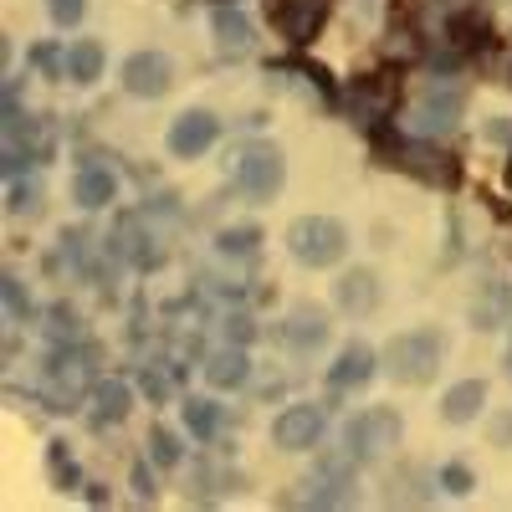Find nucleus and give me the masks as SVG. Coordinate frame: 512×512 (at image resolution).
I'll return each instance as SVG.
<instances>
[{"mask_svg":"<svg viewBox=\"0 0 512 512\" xmlns=\"http://www.w3.org/2000/svg\"><path fill=\"white\" fill-rule=\"evenodd\" d=\"M272 436H277L282 451H308V446H318V436H323V410H313V405L282 410L277 425H272Z\"/></svg>","mask_w":512,"mask_h":512,"instance_id":"7","label":"nucleus"},{"mask_svg":"<svg viewBox=\"0 0 512 512\" xmlns=\"http://www.w3.org/2000/svg\"><path fill=\"white\" fill-rule=\"evenodd\" d=\"M482 400H487V384H482V379H461V384H451V390H446L441 415H446L451 425H466V420H477Z\"/></svg>","mask_w":512,"mask_h":512,"instance_id":"14","label":"nucleus"},{"mask_svg":"<svg viewBox=\"0 0 512 512\" xmlns=\"http://www.w3.org/2000/svg\"><path fill=\"white\" fill-rule=\"evenodd\" d=\"M251 41H256V31H251V21H246L241 11H216V47H221L226 57L251 52Z\"/></svg>","mask_w":512,"mask_h":512,"instance_id":"16","label":"nucleus"},{"mask_svg":"<svg viewBox=\"0 0 512 512\" xmlns=\"http://www.w3.org/2000/svg\"><path fill=\"white\" fill-rule=\"evenodd\" d=\"M200 369H205L210 390H236V384H246V374H251V359H246V349H221V354H210Z\"/></svg>","mask_w":512,"mask_h":512,"instance_id":"12","label":"nucleus"},{"mask_svg":"<svg viewBox=\"0 0 512 512\" xmlns=\"http://www.w3.org/2000/svg\"><path fill=\"white\" fill-rule=\"evenodd\" d=\"M113 190H118V180L108 175V169H82L77 185H72V195H77L82 210H103L113 200Z\"/></svg>","mask_w":512,"mask_h":512,"instance_id":"17","label":"nucleus"},{"mask_svg":"<svg viewBox=\"0 0 512 512\" xmlns=\"http://www.w3.org/2000/svg\"><path fill=\"white\" fill-rule=\"evenodd\" d=\"M169 77H175V67H169L164 52H134L123 62V88L134 98H159L169 88Z\"/></svg>","mask_w":512,"mask_h":512,"instance_id":"5","label":"nucleus"},{"mask_svg":"<svg viewBox=\"0 0 512 512\" xmlns=\"http://www.w3.org/2000/svg\"><path fill=\"white\" fill-rule=\"evenodd\" d=\"M282 338H287L292 349H318L323 338H328V313H323V308H313V303H297V308H287Z\"/></svg>","mask_w":512,"mask_h":512,"instance_id":"10","label":"nucleus"},{"mask_svg":"<svg viewBox=\"0 0 512 512\" xmlns=\"http://www.w3.org/2000/svg\"><path fill=\"white\" fill-rule=\"evenodd\" d=\"M113 236H118V256H123V262H134L139 272H154V267L164 262V251L144 236V221H139V216H123Z\"/></svg>","mask_w":512,"mask_h":512,"instance_id":"9","label":"nucleus"},{"mask_svg":"<svg viewBox=\"0 0 512 512\" xmlns=\"http://www.w3.org/2000/svg\"><path fill=\"white\" fill-rule=\"evenodd\" d=\"M0 297H6L11 323H21L26 318V287H21V277H0Z\"/></svg>","mask_w":512,"mask_h":512,"instance_id":"24","label":"nucleus"},{"mask_svg":"<svg viewBox=\"0 0 512 512\" xmlns=\"http://www.w3.org/2000/svg\"><path fill=\"white\" fill-rule=\"evenodd\" d=\"M149 456H154V466H180V441L169 431H154L149 436Z\"/></svg>","mask_w":512,"mask_h":512,"instance_id":"23","label":"nucleus"},{"mask_svg":"<svg viewBox=\"0 0 512 512\" xmlns=\"http://www.w3.org/2000/svg\"><path fill=\"white\" fill-rule=\"evenodd\" d=\"M256 241H262V231H256V226H236V231L221 236V251H256Z\"/></svg>","mask_w":512,"mask_h":512,"instance_id":"26","label":"nucleus"},{"mask_svg":"<svg viewBox=\"0 0 512 512\" xmlns=\"http://www.w3.org/2000/svg\"><path fill=\"white\" fill-rule=\"evenodd\" d=\"M507 369H512V349H507Z\"/></svg>","mask_w":512,"mask_h":512,"instance_id":"32","label":"nucleus"},{"mask_svg":"<svg viewBox=\"0 0 512 512\" xmlns=\"http://www.w3.org/2000/svg\"><path fill=\"white\" fill-rule=\"evenodd\" d=\"M11 210H16V216H26V210H31V185H11Z\"/></svg>","mask_w":512,"mask_h":512,"instance_id":"29","label":"nucleus"},{"mask_svg":"<svg viewBox=\"0 0 512 512\" xmlns=\"http://www.w3.org/2000/svg\"><path fill=\"white\" fill-rule=\"evenodd\" d=\"M374 303H379V277L374 272H349L344 282H338V308H344V313L364 318Z\"/></svg>","mask_w":512,"mask_h":512,"instance_id":"15","label":"nucleus"},{"mask_svg":"<svg viewBox=\"0 0 512 512\" xmlns=\"http://www.w3.org/2000/svg\"><path fill=\"white\" fill-rule=\"evenodd\" d=\"M359 103L369 108V118H384V113H390V103H395V77L379 72V77L359 82Z\"/></svg>","mask_w":512,"mask_h":512,"instance_id":"21","label":"nucleus"},{"mask_svg":"<svg viewBox=\"0 0 512 512\" xmlns=\"http://www.w3.org/2000/svg\"><path fill=\"white\" fill-rule=\"evenodd\" d=\"M185 425H190V436L210 441V436L221 431V405H210V400H190V405H185Z\"/></svg>","mask_w":512,"mask_h":512,"instance_id":"22","label":"nucleus"},{"mask_svg":"<svg viewBox=\"0 0 512 512\" xmlns=\"http://www.w3.org/2000/svg\"><path fill=\"white\" fill-rule=\"evenodd\" d=\"M236 185L251 195V200H272L282 190V154L267 144V139H256L236 154Z\"/></svg>","mask_w":512,"mask_h":512,"instance_id":"3","label":"nucleus"},{"mask_svg":"<svg viewBox=\"0 0 512 512\" xmlns=\"http://www.w3.org/2000/svg\"><path fill=\"white\" fill-rule=\"evenodd\" d=\"M88 410L98 425H118L128 410H134V390H128L123 379H98L93 395H88Z\"/></svg>","mask_w":512,"mask_h":512,"instance_id":"11","label":"nucleus"},{"mask_svg":"<svg viewBox=\"0 0 512 512\" xmlns=\"http://www.w3.org/2000/svg\"><path fill=\"white\" fill-rule=\"evenodd\" d=\"M52 333H57V338H72V333H77V328H72V313H67V308H57V313H52Z\"/></svg>","mask_w":512,"mask_h":512,"instance_id":"30","label":"nucleus"},{"mask_svg":"<svg viewBox=\"0 0 512 512\" xmlns=\"http://www.w3.org/2000/svg\"><path fill=\"white\" fill-rule=\"evenodd\" d=\"M456 123V98L451 93H436L431 103L415 108V134H441V128Z\"/></svg>","mask_w":512,"mask_h":512,"instance_id":"19","label":"nucleus"},{"mask_svg":"<svg viewBox=\"0 0 512 512\" xmlns=\"http://www.w3.org/2000/svg\"><path fill=\"white\" fill-rule=\"evenodd\" d=\"M67 72H72V82H82V88L98 82L103 77V47L98 41H77V47L67 52Z\"/></svg>","mask_w":512,"mask_h":512,"instance_id":"20","label":"nucleus"},{"mask_svg":"<svg viewBox=\"0 0 512 512\" xmlns=\"http://www.w3.org/2000/svg\"><path fill=\"white\" fill-rule=\"evenodd\" d=\"M31 62H36V72H57V67H62V52H57V47H36Z\"/></svg>","mask_w":512,"mask_h":512,"instance_id":"28","label":"nucleus"},{"mask_svg":"<svg viewBox=\"0 0 512 512\" xmlns=\"http://www.w3.org/2000/svg\"><path fill=\"white\" fill-rule=\"evenodd\" d=\"M507 82H512V77H507Z\"/></svg>","mask_w":512,"mask_h":512,"instance_id":"33","label":"nucleus"},{"mask_svg":"<svg viewBox=\"0 0 512 512\" xmlns=\"http://www.w3.org/2000/svg\"><path fill=\"white\" fill-rule=\"evenodd\" d=\"M287 251L303 267H328V262H338V256L349 251V231L338 221H328V216H303V221H292V231H287Z\"/></svg>","mask_w":512,"mask_h":512,"instance_id":"2","label":"nucleus"},{"mask_svg":"<svg viewBox=\"0 0 512 512\" xmlns=\"http://www.w3.org/2000/svg\"><path fill=\"white\" fill-rule=\"evenodd\" d=\"M328 21V0H287V6L277 11V26L282 36L292 41V47H308V41L323 31Z\"/></svg>","mask_w":512,"mask_h":512,"instance_id":"8","label":"nucleus"},{"mask_svg":"<svg viewBox=\"0 0 512 512\" xmlns=\"http://www.w3.org/2000/svg\"><path fill=\"white\" fill-rule=\"evenodd\" d=\"M374 374V349L369 344H349L344 354H338V364L328 369V384L333 390H354V384H364Z\"/></svg>","mask_w":512,"mask_h":512,"instance_id":"13","label":"nucleus"},{"mask_svg":"<svg viewBox=\"0 0 512 512\" xmlns=\"http://www.w3.org/2000/svg\"><path fill=\"white\" fill-rule=\"evenodd\" d=\"M507 185H512V164H507Z\"/></svg>","mask_w":512,"mask_h":512,"instance_id":"31","label":"nucleus"},{"mask_svg":"<svg viewBox=\"0 0 512 512\" xmlns=\"http://www.w3.org/2000/svg\"><path fill=\"white\" fill-rule=\"evenodd\" d=\"M405 169H415V175L436 180V185H456V164L436 149H405Z\"/></svg>","mask_w":512,"mask_h":512,"instance_id":"18","label":"nucleus"},{"mask_svg":"<svg viewBox=\"0 0 512 512\" xmlns=\"http://www.w3.org/2000/svg\"><path fill=\"white\" fill-rule=\"evenodd\" d=\"M441 482L451 487V492H472V472H466L461 461H451V466H441Z\"/></svg>","mask_w":512,"mask_h":512,"instance_id":"27","label":"nucleus"},{"mask_svg":"<svg viewBox=\"0 0 512 512\" xmlns=\"http://www.w3.org/2000/svg\"><path fill=\"white\" fill-rule=\"evenodd\" d=\"M221 139V123L210 118V113H200V108H190V113H180L175 118V128H169V149H175L180 159H195V154H205L210 144Z\"/></svg>","mask_w":512,"mask_h":512,"instance_id":"6","label":"nucleus"},{"mask_svg":"<svg viewBox=\"0 0 512 512\" xmlns=\"http://www.w3.org/2000/svg\"><path fill=\"white\" fill-rule=\"evenodd\" d=\"M384 364L400 384H431L441 369V338L431 328H415V333H395L390 349H384Z\"/></svg>","mask_w":512,"mask_h":512,"instance_id":"1","label":"nucleus"},{"mask_svg":"<svg viewBox=\"0 0 512 512\" xmlns=\"http://www.w3.org/2000/svg\"><path fill=\"white\" fill-rule=\"evenodd\" d=\"M47 11L57 26H77L82 16H88V0H47Z\"/></svg>","mask_w":512,"mask_h":512,"instance_id":"25","label":"nucleus"},{"mask_svg":"<svg viewBox=\"0 0 512 512\" xmlns=\"http://www.w3.org/2000/svg\"><path fill=\"white\" fill-rule=\"evenodd\" d=\"M400 446V415L395 410H364L349 425V451L359 456H390Z\"/></svg>","mask_w":512,"mask_h":512,"instance_id":"4","label":"nucleus"}]
</instances>
